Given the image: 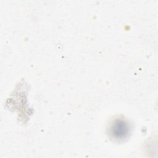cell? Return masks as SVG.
I'll return each mask as SVG.
<instances>
[{"label": "cell", "instance_id": "1", "mask_svg": "<svg viewBox=\"0 0 158 158\" xmlns=\"http://www.w3.org/2000/svg\"><path fill=\"white\" fill-rule=\"evenodd\" d=\"M130 133V124L123 118L114 119L109 125V136L115 141H123L129 136Z\"/></svg>", "mask_w": 158, "mask_h": 158}]
</instances>
